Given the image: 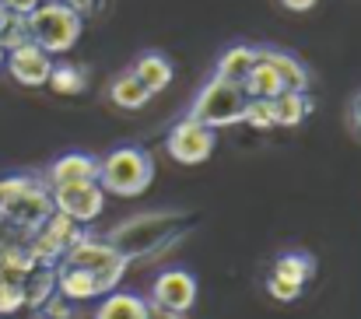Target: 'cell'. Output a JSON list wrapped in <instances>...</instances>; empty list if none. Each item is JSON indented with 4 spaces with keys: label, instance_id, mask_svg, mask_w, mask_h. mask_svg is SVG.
Instances as JSON below:
<instances>
[{
    "label": "cell",
    "instance_id": "obj_1",
    "mask_svg": "<svg viewBox=\"0 0 361 319\" xmlns=\"http://www.w3.org/2000/svg\"><path fill=\"white\" fill-rule=\"evenodd\" d=\"M193 224V214L183 207H165V211H147L133 214L120 221L106 242L120 253L123 260H147V256H161L169 246H176Z\"/></svg>",
    "mask_w": 361,
    "mask_h": 319
},
{
    "label": "cell",
    "instance_id": "obj_2",
    "mask_svg": "<svg viewBox=\"0 0 361 319\" xmlns=\"http://www.w3.org/2000/svg\"><path fill=\"white\" fill-rule=\"evenodd\" d=\"M56 214L53 193L35 176H7L0 179V217L21 231H39Z\"/></svg>",
    "mask_w": 361,
    "mask_h": 319
},
{
    "label": "cell",
    "instance_id": "obj_3",
    "mask_svg": "<svg viewBox=\"0 0 361 319\" xmlns=\"http://www.w3.org/2000/svg\"><path fill=\"white\" fill-rule=\"evenodd\" d=\"M154 179V162L144 148H116L99 158V186L113 197H140Z\"/></svg>",
    "mask_w": 361,
    "mask_h": 319
},
{
    "label": "cell",
    "instance_id": "obj_4",
    "mask_svg": "<svg viewBox=\"0 0 361 319\" xmlns=\"http://www.w3.org/2000/svg\"><path fill=\"white\" fill-rule=\"evenodd\" d=\"M25 21H28V39L49 56L74 49L81 39V14H74L63 0H42Z\"/></svg>",
    "mask_w": 361,
    "mask_h": 319
},
{
    "label": "cell",
    "instance_id": "obj_5",
    "mask_svg": "<svg viewBox=\"0 0 361 319\" xmlns=\"http://www.w3.org/2000/svg\"><path fill=\"white\" fill-rule=\"evenodd\" d=\"M245 102H249V95L242 92V85L225 81V78L214 74V78L197 92V99H193V106H190V119H197V123H204V126H211V130L235 126V123H242Z\"/></svg>",
    "mask_w": 361,
    "mask_h": 319
},
{
    "label": "cell",
    "instance_id": "obj_6",
    "mask_svg": "<svg viewBox=\"0 0 361 319\" xmlns=\"http://www.w3.org/2000/svg\"><path fill=\"white\" fill-rule=\"evenodd\" d=\"M214 144H218L214 130L204 126V123H197V119H190V116L183 123H176L169 130V137H165V151L179 165H200V162H207L214 155Z\"/></svg>",
    "mask_w": 361,
    "mask_h": 319
},
{
    "label": "cell",
    "instance_id": "obj_7",
    "mask_svg": "<svg viewBox=\"0 0 361 319\" xmlns=\"http://www.w3.org/2000/svg\"><path fill=\"white\" fill-rule=\"evenodd\" d=\"M53 193V207L56 214L71 217V221H95L106 207V193L99 183H74V186H56Z\"/></svg>",
    "mask_w": 361,
    "mask_h": 319
},
{
    "label": "cell",
    "instance_id": "obj_8",
    "mask_svg": "<svg viewBox=\"0 0 361 319\" xmlns=\"http://www.w3.org/2000/svg\"><path fill=\"white\" fill-rule=\"evenodd\" d=\"M197 302V277L190 270H165L158 274L154 288H151V306H161L169 313H190Z\"/></svg>",
    "mask_w": 361,
    "mask_h": 319
},
{
    "label": "cell",
    "instance_id": "obj_9",
    "mask_svg": "<svg viewBox=\"0 0 361 319\" xmlns=\"http://www.w3.org/2000/svg\"><path fill=\"white\" fill-rule=\"evenodd\" d=\"M4 67L11 71V78L25 88H39L49 81V71H53V56L46 49H39L35 42H25L18 49H7V60Z\"/></svg>",
    "mask_w": 361,
    "mask_h": 319
},
{
    "label": "cell",
    "instance_id": "obj_10",
    "mask_svg": "<svg viewBox=\"0 0 361 319\" xmlns=\"http://www.w3.org/2000/svg\"><path fill=\"white\" fill-rule=\"evenodd\" d=\"M46 183H49V190L74 186V183H99V158L85 155V151H71V155H63L49 165Z\"/></svg>",
    "mask_w": 361,
    "mask_h": 319
},
{
    "label": "cell",
    "instance_id": "obj_11",
    "mask_svg": "<svg viewBox=\"0 0 361 319\" xmlns=\"http://www.w3.org/2000/svg\"><path fill=\"white\" fill-rule=\"evenodd\" d=\"M256 56L277 71L284 92H309L312 74H309V67H305L295 53H288V49H274V46H256Z\"/></svg>",
    "mask_w": 361,
    "mask_h": 319
},
{
    "label": "cell",
    "instance_id": "obj_12",
    "mask_svg": "<svg viewBox=\"0 0 361 319\" xmlns=\"http://www.w3.org/2000/svg\"><path fill=\"white\" fill-rule=\"evenodd\" d=\"M63 260H67V267H81V270H92V274H99V270H106V267H113V263H120L123 256L106 242V239H92V235H81L67 253H63Z\"/></svg>",
    "mask_w": 361,
    "mask_h": 319
},
{
    "label": "cell",
    "instance_id": "obj_13",
    "mask_svg": "<svg viewBox=\"0 0 361 319\" xmlns=\"http://www.w3.org/2000/svg\"><path fill=\"white\" fill-rule=\"evenodd\" d=\"M130 74H133V78H137L151 95H158V92H165V88L172 85V64H169V56H165V53H158V49L140 53Z\"/></svg>",
    "mask_w": 361,
    "mask_h": 319
},
{
    "label": "cell",
    "instance_id": "obj_14",
    "mask_svg": "<svg viewBox=\"0 0 361 319\" xmlns=\"http://www.w3.org/2000/svg\"><path fill=\"white\" fill-rule=\"evenodd\" d=\"M270 106H274V126H298L309 119L312 99L309 92H281L277 99H270Z\"/></svg>",
    "mask_w": 361,
    "mask_h": 319
},
{
    "label": "cell",
    "instance_id": "obj_15",
    "mask_svg": "<svg viewBox=\"0 0 361 319\" xmlns=\"http://www.w3.org/2000/svg\"><path fill=\"white\" fill-rule=\"evenodd\" d=\"M109 102L133 112V109H144L151 102V92H147L130 71H123V74H116V78L109 81Z\"/></svg>",
    "mask_w": 361,
    "mask_h": 319
},
{
    "label": "cell",
    "instance_id": "obj_16",
    "mask_svg": "<svg viewBox=\"0 0 361 319\" xmlns=\"http://www.w3.org/2000/svg\"><path fill=\"white\" fill-rule=\"evenodd\" d=\"M256 67V46H228L225 53H221V60H218V78H225V81H235L242 85L245 81V74Z\"/></svg>",
    "mask_w": 361,
    "mask_h": 319
},
{
    "label": "cell",
    "instance_id": "obj_17",
    "mask_svg": "<svg viewBox=\"0 0 361 319\" xmlns=\"http://www.w3.org/2000/svg\"><path fill=\"white\" fill-rule=\"evenodd\" d=\"M242 92H245L249 99H277V95L284 92V85H281L277 71L256 56V67L245 74V81H242Z\"/></svg>",
    "mask_w": 361,
    "mask_h": 319
},
{
    "label": "cell",
    "instance_id": "obj_18",
    "mask_svg": "<svg viewBox=\"0 0 361 319\" xmlns=\"http://www.w3.org/2000/svg\"><path fill=\"white\" fill-rule=\"evenodd\" d=\"M95 319H147V302L140 295H130V291H113L99 306Z\"/></svg>",
    "mask_w": 361,
    "mask_h": 319
},
{
    "label": "cell",
    "instance_id": "obj_19",
    "mask_svg": "<svg viewBox=\"0 0 361 319\" xmlns=\"http://www.w3.org/2000/svg\"><path fill=\"white\" fill-rule=\"evenodd\" d=\"M56 284H60V291L67 295V299H74V302H85V299H95L99 291H95V274L92 270H81V267H67L63 263V270L56 274Z\"/></svg>",
    "mask_w": 361,
    "mask_h": 319
},
{
    "label": "cell",
    "instance_id": "obj_20",
    "mask_svg": "<svg viewBox=\"0 0 361 319\" xmlns=\"http://www.w3.org/2000/svg\"><path fill=\"white\" fill-rule=\"evenodd\" d=\"M274 274L284 277V281H295L298 288H305L312 281V274H316V260L309 253H284V256H277Z\"/></svg>",
    "mask_w": 361,
    "mask_h": 319
},
{
    "label": "cell",
    "instance_id": "obj_21",
    "mask_svg": "<svg viewBox=\"0 0 361 319\" xmlns=\"http://www.w3.org/2000/svg\"><path fill=\"white\" fill-rule=\"evenodd\" d=\"M53 284H56V274L49 270V267H42V263H35L25 277H21V291H25V306H42L46 299H49V291H53Z\"/></svg>",
    "mask_w": 361,
    "mask_h": 319
},
{
    "label": "cell",
    "instance_id": "obj_22",
    "mask_svg": "<svg viewBox=\"0 0 361 319\" xmlns=\"http://www.w3.org/2000/svg\"><path fill=\"white\" fill-rule=\"evenodd\" d=\"M56 95H81L85 92V85H88V78H85V71L81 67H71V64H53V71H49V81H46Z\"/></svg>",
    "mask_w": 361,
    "mask_h": 319
},
{
    "label": "cell",
    "instance_id": "obj_23",
    "mask_svg": "<svg viewBox=\"0 0 361 319\" xmlns=\"http://www.w3.org/2000/svg\"><path fill=\"white\" fill-rule=\"evenodd\" d=\"M242 123H249L256 130H270L274 126V106H270V99H249L245 112H242Z\"/></svg>",
    "mask_w": 361,
    "mask_h": 319
},
{
    "label": "cell",
    "instance_id": "obj_24",
    "mask_svg": "<svg viewBox=\"0 0 361 319\" xmlns=\"http://www.w3.org/2000/svg\"><path fill=\"white\" fill-rule=\"evenodd\" d=\"M267 291H270L277 302H295V299L302 295V288H298L295 281H284V277H277V274H270V281H267Z\"/></svg>",
    "mask_w": 361,
    "mask_h": 319
},
{
    "label": "cell",
    "instance_id": "obj_25",
    "mask_svg": "<svg viewBox=\"0 0 361 319\" xmlns=\"http://www.w3.org/2000/svg\"><path fill=\"white\" fill-rule=\"evenodd\" d=\"M0 4H4L11 14H21V18H28V14H32V11H35L42 0H0Z\"/></svg>",
    "mask_w": 361,
    "mask_h": 319
},
{
    "label": "cell",
    "instance_id": "obj_26",
    "mask_svg": "<svg viewBox=\"0 0 361 319\" xmlns=\"http://www.w3.org/2000/svg\"><path fill=\"white\" fill-rule=\"evenodd\" d=\"M348 123H351V130L361 137V92H355V99H351V106H348Z\"/></svg>",
    "mask_w": 361,
    "mask_h": 319
},
{
    "label": "cell",
    "instance_id": "obj_27",
    "mask_svg": "<svg viewBox=\"0 0 361 319\" xmlns=\"http://www.w3.org/2000/svg\"><path fill=\"white\" fill-rule=\"evenodd\" d=\"M63 4H67V7L74 11V14H81V18H85V14H95V11H99V0H63Z\"/></svg>",
    "mask_w": 361,
    "mask_h": 319
},
{
    "label": "cell",
    "instance_id": "obj_28",
    "mask_svg": "<svg viewBox=\"0 0 361 319\" xmlns=\"http://www.w3.org/2000/svg\"><path fill=\"white\" fill-rule=\"evenodd\" d=\"M281 4H284L288 11H295V14H305V11H312L319 0H281Z\"/></svg>",
    "mask_w": 361,
    "mask_h": 319
},
{
    "label": "cell",
    "instance_id": "obj_29",
    "mask_svg": "<svg viewBox=\"0 0 361 319\" xmlns=\"http://www.w3.org/2000/svg\"><path fill=\"white\" fill-rule=\"evenodd\" d=\"M147 319H183L179 313H169V309H161V306H151L147 302Z\"/></svg>",
    "mask_w": 361,
    "mask_h": 319
},
{
    "label": "cell",
    "instance_id": "obj_30",
    "mask_svg": "<svg viewBox=\"0 0 361 319\" xmlns=\"http://www.w3.org/2000/svg\"><path fill=\"white\" fill-rule=\"evenodd\" d=\"M4 60H7V49H4V46H0V67H4Z\"/></svg>",
    "mask_w": 361,
    "mask_h": 319
},
{
    "label": "cell",
    "instance_id": "obj_31",
    "mask_svg": "<svg viewBox=\"0 0 361 319\" xmlns=\"http://www.w3.org/2000/svg\"><path fill=\"white\" fill-rule=\"evenodd\" d=\"M0 11H4V4H0Z\"/></svg>",
    "mask_w": 361,
    "mask_h": 319
}]
</instances>
